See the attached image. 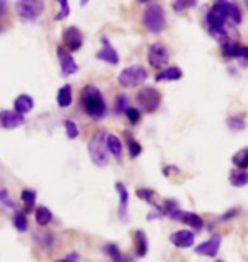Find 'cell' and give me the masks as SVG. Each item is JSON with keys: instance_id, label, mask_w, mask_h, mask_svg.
<instances>
[{"instance_id": "1", "label": "cell", "mask_w": 248, "mask_h": 262, "mask_svg": "<svg viewBox=\"0 0 248 262\" xmlns=\"http://www.w3.org/2000/svg\"><path fill=\"white\" fill-rule=\"evenodd\" d=\"M80 104H82L83 113H85L88 118L96 119V121L97 119H102L105 116V111H107L102 92H100L96 85H92V83H88V85L82 89Z\"/></svg>"}, {"instance_id": "2", "label": "cell", "mask_w": 248, "mask_h": 262, "mask_svg": "<svg viewBox=\"0 0 248 262\" xmlns=\"http://www.w3.org/2000/svg\"><path fill=\"white\" fill-rule=\"evenodd\" d=\"M143 24L148 33H153V34L162 33L167 26L165 9H163L160 4L150 2L146 5V9L143 10Z\"/></svg>"}, {"instance_id": "3", "label": "cell", "mask_w": 248, "mask_h": 262, "mask_svg": "<svg viewBox=\"0 0 248 262\" xmlns=\"http://www.w3.org/2000/svg\"><path fill=\"white\" fill-rule=\"evenodd\" d=\"M105 136H107V133L99 129L88 140L87 145L88 155H91V160L94 162L96 167H105L109 164V151H107V145H105Z\"/></svg>"}, {"instance_id": "4", "label": "cell", "mask_w": 248, "mask_h": 262, "mask_svg": "<svg viewBox=\"0 0 248 262\" xmlns=\"http://www.w3.org/2000/svg\"><path fill=\"white\" fill-rule=\"evenodd\" d=\"M146 78H148V72H146L145 67L131 65V67H126L124 70H121L119 77H118V82H119L121 87L131 89V87L141 85Z\"/></svg>"}, {"instance_id": "5", "label": "cell", "mask_w": 248, "mask_h": 262, "mask_svg": "<svg viewBox=\"0 0 248 262\" xmlns=\"http://www.w3.org/2000/svg\"><path fill=\"white\" fill-rule=\"evenodd\" d=\"M136 102L145 113H155L162 104V94L155 87H141V91L136 92Z\"/></svg>"}, {"instance_id": "6", "label": "cell", "mask_w": 248, "mask_h": 262, "mask_svg": "<svg viewBox=\"0 0 248 262\" xmlns=\"http://www.w3.org/2000/svg\"><path fill=\"white\" fill-rule=\"evenodd\" d=\"M15 10L24 20H36L43 14L44 2H39V0H19L15 4Z\"/></svg>"}, {"instance_id": "7", "label": "cell", "mask_w": 248, "mask_h": 262, "mask_svg": "<svg viewBox=\"0 0 248 262\" xmlns=\"http://www.w3.org/2000/svg\"><path fill=\"white\" fill-rule=\"evenodd\" d=\"M146 58H148V63L153 68H158V70H163L168 65V60H170V53L165 48V45L162 43H151L148 48V53H146Z\"/></svg>"}, {"instance_id": "8", "label": "cell", "mask_w": 248, "mask_h": 262, "mask_svg": "<svg viewBox=\"0 0 248 262\" xmlns=\"http://www.w3.org/2000/svg\"><path fill=\"white\" fill-rule=\"evenodd\" d=\"M63 48H65L68 53H73V51H78L83 45V34L82 31L75 28V26H70L63 31Z\"/></svg>"}, {"instance_id": "9", "label": "cell", "mask_w": 248, "mask_h": 262, "mask_svg": "<svg viewBox=\"0 0 248 262\" xmlns=\"http://www.w3.org/2000/svg\"><path fill=\"white\" fill-rule=\"evenodd\" d=\"M56 55H58V61H60V68H61V75L63 77L73 75V73L78 72V63L75 61V58L72 56V53H68L63 46H58Z\"/></svg>"}, {"instance_id": "10", "label": "cell", "mask_w": 248, "mask_h": 262, "mask_svg": "<svg viewBox=\"0 0 248 262\" xmlns=\"http://www.w3.org/2000/svg\"><path fill=\"white\" fill-rule=\"evenodd\" d=\"M172 220H177V222H182V223H186L189 225L191 228L194 230H200L204 227V220L199 216V214L196 213H192V211H184L182 208H178L175 209V211H172L170 214H168Z\"/></svg>"}, {"instance_id": "11", "label": "cell", "mask_w": 248, "mask_h": 262, "mask_svg": "<svg viewBox=\"0 0 248 262\" xmlns=\"http://www.w3.org/2000/svg\"><path fill=\"white\" fill-rule=\"evenodd\" d=\"M221 53L226 58H245L248 60V46L238 43V41H230V43L221 45Z\"/></svg>"}, {"instance_id": "12", "label": "cell", "mask_w": 248, "mask_h": 262, "mask_svg": "<svg viewBox=\"0 0 248 262\" xmlns=\"http://www.w3.org/2000/svg\"><path fill=\"white\" fill-rule=\"evenodd\" d=\"M100 43H102V48L97 51V55H96L97 58L105 61V63H109V65H118L119 63V55H118V51L112 48L110 41L105 38V36H102V38H100Z\"/></svg>"}, {"instance_id": "13", "label": "cell", "mask_w": 248, "mask_h": 262, "mask_svg": "<svg viewBox=\"0 0 248 262\" xmlns=\"http://www.w3.org/2000/svg\"><path fill=\"white\" fill-rule=\"evenodd\" d=\"M219 245H221V237L219 235H213L209 237L206 242L196 245V254L199 255H206V257H216L219 252Z\"/></svg>"}, {"instance_id": "14", "label": "cell", "mask_w": 248, "mask_h": 262, "mask_svg": "<svg viewBox=\"0 0 248 262\" xmlns=\"http://www.w3.org/2000/svg\"><path fill=\"white\" fill-rule=\"evenodd\" d=\"M24 124V116L15 111H0V126L5 129H15Z\"/></svg>"}, {"instance_id": "15", "label": "cell", "mask_w": 248, "mask_h": 262, "mask_svg": "<svg viewBox=\"0 0 248 262\" xmlns=\"http://www.w3.org/2000/svg\"><path fill=\"white\" fill-rule=\"evenodd\" d=\"M170 242L178 249H189L194 245V233L191 230H177L170 235Z\"/></svg>"}, {"instance_id": "16", "label": "cell", "mask_w": 248, "mask_h": 262, "mask_svg": "<svg viewBox=\"0 0 248 262\" xmlns=\"http://www.w3.org/2000/svg\"><path fill=\"white\" fill-rule=\"evenodd\" d=\"M116 191L119 192V209L118 214L119 218L128 220V203H129V194H128V187H126L123 182H116Z\"/></svg>"}, {"instance_id": "17", "label": "cell", "mask_w": 248, "mask_h": 262, "mask_svg": "<svg viewBox=\"0 0 248 262\" xmlns=\"http://www.w3.org/2000/svg\"><path fill=\"white\" fill-rule=\"evenodd\" d=\"M34 107V99L28 96V94H20L17 96V99L14 101V111L20 114V116H24V114H28L29 111H33Z\"/></svg>"}, {"instance_id": "18", "label": "cell", "mask_w": 248, "mask_h": 262, "mask_svg": "<svg viewBox=\"0 0 248 262\" xmlns=\"http://www.w3.org/2000/svg\"><path fill=\"white\" fill-rule=\"evenodd\" d=\"M105 145H107L109 154L114 155V159L121 160V157H123V143H121L118 136L114 133H107V136H105Z\"/></svg>"}, {"instance_id": "19", "label": "cell", "mask_w": 248, "mask_h": 262, "mask_svg": "<svg viewBox=\"0 0 248 262\" xmlns=\"http://www.w3.org/2000/svg\"><path fill=\"white\" fill-rule=\"evenodd\" d=\"M182 70L178 67H167L160 70L155 75V80L156 82H163V80H181L182 78Z\"/></svg>"}, {"instance_id": "20", "label": "cell", "mask_w": 248, "mask_h": 262, "mask_svg": "<svg viewBox=\"0 0 248 262\" xmlns=\"http://www.w3.org/2000/svg\"><path fill=\"white\" fill-rule=\"evenodd\" d=\"M34 240L39 244V247H43L46 250H51L56 245V237L51 232H36Z\"/></svg>"}, {"instance_id": "21", "label": "cell", "mask_w": 248, "mask_h": 262, "mask_svg": "<svg viewBox=\"0 0 248 262\" xmlns=\"http://www.w3.org/2000/svg\"><path fill=\"white\" fill-rule=\"evenodd\" d=\"M134 245H136V254L140 257H145L148 254V238L143 230H136L134 232Z\"/></svg>"}, {"instance_id": "22", "label": "cell", "mask_w": 248, "mask_h": 262, "mask_svg": "<svg viewBox=\"0 0 248 262\" xmlns=\"http://www.w3.org/2000/svg\"><path fill=\"white\" fill-rule=\"evenodd\" d=\"M73 101V94H72V85H63L56 94V104L60 107H68Z\"/></svg>"}, {"instance_id": "23", "label": "cell", "mask_w": 248, "mask_h": 262, "mask_svg": "<svg viewBox=\"0 0 248 262\" xmlns=\"http://www.w3.org/2000/svg\"><path fill=\"white\" fill-rule=\"evenodd\" d=\"M104 252L112 262H129V259L126 257V255L121 252V249L118 247V245H114V244H105L104 245Z\"/></svg>"}, {"instance_id": "24", "label": "cell", "mask_w": 248, "mask_h": 262, "mask_svg": "<svg viewBox=\"0 0 248 262\" xmlns=\"http://www.w3.org/2000/svg\"><path fill=\"white\" fill-rule=\"evenodd\" d=\"M34 218H36V223L39 225V227H46V225L51 223L53 220V213L50 208L46 206H38L34 211Z\"/></svg>"}, {"instance_id": "25", "label": "cell", "mask_w": 248, "mask_h": 262, "mask_svg": "<svg viewBox=\"0 0 248 262\" xmlns=\"http://www.w3.org/2000/svg\"><path fill=\"white\" fill-rule=\"evenodd\" d=\"M226 12H228V20H231V24H235V26L241 24L243 15H241V10L238 7V4L228 2V0H226Z\"/></svg>"}, {"instance_id": "26", "label": "cell", "mask_w": 248, "mask_h": 262, "mask_svg": "<svg viewBox=\"0 0 248 262\" xmlns=\"http://www.w3.org/2000/svg\"><path fill=\"white\" fill-rule=\"evenodd\" d=\"M230 184L233 187H243L248 184V170L233 169L230 174Z\"/></svg>"}, {"instance_id": "27", "label": "cell", "mask_w": 248, "mask_h": 262, "mask_svg": "<svg viewBox=\"0 0 248 262\" xmlns=\"http://www.w3.org/2000/svg\"><path fill=\"white\" fill-rule=\"evenodd\" d=\"M231 162H233V165L238 170H248V146L241 148L240 151H236Z\"/></svg>"}, {"instance_id": "28", "label": "cell", "mask_w": 248, "mask_h": 262, "mask_svg": "<svg viewBox=\"0 0 248 262\" xmlns=\"http://www.w3.org/2000/svg\"><path fill=\"white\" fill-rule=\"evenodd\" d=\"M20 199H22L24 206H26V213L33 211L34 204H36V192L31 189H22L20 191Z\"/></svg>"}, {"instance_id": "29", "label": "cell", "mask_w": 248, "mask_h": 262, "mask_svg": "<svg viewBox=\"0 0 248 262\" xmlns=\"http://www.w3.org/2000/svg\"><path fill=\"white\" fill-rule=\"evenodd\" d=\"M129 109V99L128 96H124V94H119L118 97L114 99V113L118 114H124L126 111Z\"/></svg>"}, {"instance_id": "30", "label": "cell", "mask_w": 248, "mask_h": 262, "mask_svg": "<svg viewBox=\"0 0 248 262\" xmlns=\"http://www.w3.org/2000/svg\"><path fill=\"white\" fill-rule=\"evenodd\" d=\"M126 141H128V150H129V155L131 159H136V157H140V154L143 151V148H141V145L136 141L133 136L126 133Z\"/></svg>"}, {"instance_id": "31", "label": "cell", "mask_w": 248, "mask_h": 262, "mask_svg": "<svg viewBox=\"0 0 248 262\" xmlns=\"http://www.w3.org/2000/svg\"><path fill=\"white\" fill-rule=\"evenodd\" d=\"M196 5H197L196 0H175V2H172V9L175 12H186L187 9H192Z\"/></svg>"}, {"instance_id": "32", "label": "cell", "mask_w": 248, "mask_h": 262, "mask_svg": "<svg viewBox=\"0 0 248 262\" xmlns=\"http://www.w3.org/2000/svg\"><path fill=\"white\" fill-rule=\"evenodd\" d=\"M14 227L19 230V232H26L28 230V218H26V213L17 211L14 214Z\"/></svg>"}, {"instance_id": "33", "label": "cell", "mask_w": 248, "mask_h": 262, "mask_svg": "<svg viewBox=\"0 0 248 262\" xmlns=\"http://www.w3.org/2000/svg\"><path fill=\"white\" fill-rule=\"evenodd\" d=\"M63 126H65V131H66L68 140H75L77 136H78V126L75 124V121H72V119H65Z\"/></svg>"}, {"instance_id": "34", "label": "cell", "mask_w": 248, "mask_h": 262, "mask_svg": "<svg viewBox=\"0 0 248 262\" xmlns=\"http://www.w3.org/2000/svg\"><path fill=\"white\" fill-rule=\"evenodd\" d=\"M136 196L140 199H143V201L150 203L151 206H155V201H153V198H155V191L153 189H146V187H141V189L136 191Z\"/></svg>"}, {"instance_id": "35", "label": "cell", "mask_w": 248, "mask_h": 262, "mask_svg": "<svg viewBox=\"0 0 248 262\" xmlns=\"http://www.w3.org/2000/svg\"><path fill=\"white\" fill-rule=\"evenodd\" d=\"M228 126L231 131H241L245 129V119L241 116H231L228 118Z\"/></svg>"}, {"instance_id": "36", "label": "cell", "mask_w": 248, "mask_h": 262, "mask_svg": "<svg viewBox=\"0 0 248 262\" xmlns=\"http://www.w3.org/2000/svg\"><path fill=\"white\" fill-rule=\"evenodd\" d=\"M58 4H60V12L56 14V17H55V19H56V20H61V19H65L68 14H70V5H68L66 0H60Z\"/></svg>"}, {"instance_id": "37", "label": "cell", "mask_w": 248, "mask_h": 262, "mask_svg": "<svg viewBox=\"0 0 248 262\" xmlns=\"http://www.w3.org/2000/svg\"><path fill=\"white\" fill-rule=\"evenodd\" d=\"M126 114V118L129 119L131 124H136L141 119V113H140V109H136V107H129L128 111L124 113Z\"/></svg>"}, {"instance_id": "38", "label": "cell", "mask_w": 248, "mask_h": 262, "mask_svg": "<svg viewBox=\"0 0 248 262\" xmlns=\"http://www.w3.org/2000/svg\"><path fill=\"white\" fill-rule=\"evenodd\" d=\"M238 213H240V209H238V208H231L230 211H226L224 214H221V218H219V220H221V222H228L230 218L236 216Z\"/></svg>"}, {"instance_id": "39", "label": "cell", "mask_w": 248, "mask_h": 262, "mask_svg": "<svg viewBox=\"0 0 248 262\" xmlns=\"http://www.w3.org/2000/svg\"><path fill=\"white\" fill-rule=\"evenodd\" d=\"M78 259L80 257H78L77 252H70V254H66L63 259H58L56 262H78Z\"/></svg>"}, {"instance_id": "40", "label": "cell", "mask_w": 248, "mask_h": 262, "mask_svg": "<svg viewBox=\"0 0 248 262\" xmlns=\"http://www.w3.org/2000/svg\"><path fill=\"white\" fill-rule=\"evenodd\" d=\"M172 172H175V174H177L178 169H175V167H173V165H167L165 169H163V174H165V176H170Z\"/></svg>"}, {"instance_id": "41", "label": "cell", "mask_w": 248, "mask_h": 262, "mask_svg": "<svg viewBox=\"0 0 248 262\" xmlns=\"http://www.w3.org/2000/svg\"><path fill=\"white\" fill-rule=\"evenodd\" d=\"M0 31H2V26H0Z\"/></svg>"}, {"instance_id": "42", "label": "cell", "mask_w": 248, "mask_h": 262, "mask_svg": "<svg viewBox=\"0 0 248 262\" xmlns=\"http://www.w3.org/2000/svg\"><path fill=\"white\" fill-rule=\"evenodd\" d=\"M2 4H4V2H0V5H2Z\"/></svg>"}, {"instance_id": "43", "label": "cell", "mask_w": 248, "mask_h": 262, "mask_svg": "<svg viewBox=\"0 0 248 262\" xmlns=\"http://www.w3.org/2000/svg\"><path fill=\"white\" fill-rule=\"evenodd\" d=\"M246 7H248V2H246Z\"/></svg>"}, {"instance_id": "44", "label": "cell", "mask_w": 248, "mask_h": 262, "mask_svg": "<svg viewBox=\"0 0 248 262\" xmlns=\"http://www.w3.org/2000/svg\"><path fill=\"white\" fill-rule=\"evenodd\" d=\"M218 262H223V260H218Z\"/></svg>"}]
</instances>
